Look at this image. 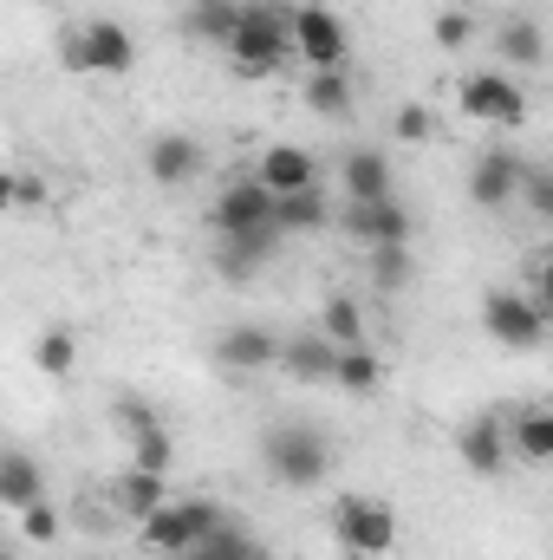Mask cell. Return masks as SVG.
Returning <instances> with one entry per match:
<instances>
[{
  "mask_svg": "<svg viewBox=\"0 0 553 560\" xmlns=\"http://www.w3.org/2000/svg\"><path fill=\"white\" fill-rule=\"evenodd\" d=\"M274 202H280V196L255 176V170H248V176H228V183H222V196L209 202V229H215V235L268 229V222H274Z\"/></svg>",
  "mask_w": 553,
  "mask_h": 560,
  "instance_id": "7",
  "label": "cell"
},
{
  "mask_svg": "<svg viewBox=\"0 0 553 560\" xmlns=\"http://www.w3.org/2000/svg\"><path fill=\"white\" fill-rule=\"evenodd\" d=\"M339 176H345V202H385L391 196V156L385 150H345V163H339Z\"/></svg>",
  "mask_w": 553,
  "mask_h": 560,
  "instance_id": "19",
  "label": "cell"
},
{
  "mask_svg": "<svg viewBox=\"0 0 553 560\" xmlns=\"http://www.w3.org/2000/svg\"><path fill=\"white\" fill-rule=\"evenodd\" d=\"M319 332H326L332 346H365V313H358V300L332 293V300H326V313H319Z\"/></svg>",
  "mask_w": 553,
  "mask_h": 560,
  "instance_id": "30",
  "label": "cell"
},
{
  "mask_svg": "<svg viewBox=\"0 0 553 560\" xmlns=\"http://www.w3.org/2000/svg\"><path fill=\"white\" fill-rule=\"evenodd\" d=\"M456 456L475 469V476H502L515 463V443H508V418H469L456 430Z\"/></svg>",
  "mask_w": 553,
  "mask_h": 560,
  "instance_id": "11",
  "label": "cell"
},
{
  "mask_svg": "<svg viewBox=\"0 0 553 560\" xmlns=\"http://www.w3.org/2000/svg\"><path fill=\"white\" fill-rule=\"evenodd\" d=\"M143 170L163 189H183L189 176H202V143L183 138V131H163V138H150V150H143Z\"/></svg>",
  "mask_w": 553,
  "mask_h": 560,
  "instance_id": "15",
  "label": "cell"
},
{
  "mask_svg": "<svg viewBox=\"0 0 553 560\" xmlns=\"http://www.w3.org/2000/svg\"><path fill=\"white\" fill-rule=\"evenodd\" d=\"M508 443H515L521 463H553V411L548 405L515 411V418H508Z\"/></svg>",
  "mask_w": 553,
  "mask_h": 560,
  "instance_id": "25",
  "label": "cell"
},
{
  "mask_svg": "<svg viewBox=\"0 0 553 560\" xmlns=\"http://www.w3.org/2000/svg\"><path fill=\"white\" fill-rule=\"evenodd\" d=\"M365 280H372L378 293H404V287L416 280L411 242H391V248H365Z\"/></svg>",
  "mask_w": 553,
  "mask_h": 560,
  "instance_id": "26",
  "label": "cell"
},
{
  "mask_svg": "<svg viewBox=\"0 0 553 560\" xmlns=\"http://www.w3.org/2000/svg\"><path fill=\"white\" fill-rule=\"evenodd\" d=\"M222 522H228V509H222V502L189 495V502H163L150 522H138V535H143V548H150V555L176 560V555H196Z\"/></svg>",
  "mask_w": 553,
  "mask_h": 560,
  "instance_id": "2",
  "label": "cell"
},
{
  "mask_svg": "<svg viewBox=\"0 0 553 560\" xmlns=\"http://www.w3.org/2000/svg\"><path fill=\"white\" fill-rule=\"evenodd\" d=\"M33 365H39L46 378H66V372L79 365V332H72V326H46L39 346H33Z\"/></svg>",
  "mask_w": 553,
  "mask_h": 560,
  "instance_id": "28",
  "label": "cell"
},
{
  "mask_svg": "<svg viewBox=\"0 0 553 560\" xmlns=\"http://www.w3.org/2000/svg\"><path fill=\"white\" fill-rule=\"evenodd\" d=\"M339 229H345L358 248H391V242H411L416 222L398 196H385V202H345V209H339Z\"/></svg>",
  "mask_w": 553,
  "mask_h": 560,
  "instance_id": "10",
  "label": "cell"
},
{
  "mask_svg": "<svg viewBox=\"0 0 553 560\" xmlns=\"http://www.w3.org/2000/svg\"><path fill=\"white\" fill-rule=\"evenodd\" d=\"M528 293H534V300L553 313V255H541V261L528 268Z\"/></svg>",
  "mask_w": 553,
  "mask_h": 560,
  "instance_id": "36",
  "label": "cell"
},
{
  "mask_svg": "<svg viewBox=\"0 0 553 560\" xmlns=\"http://www.w3.org/2000/svg\"><path fill=\"white\" fill-rule=\"evenodd\" d=\"M495 52H502V66H521V72H534V66L548 59V33H541V20H534V13H515V20H502V33H495Z\"/></svg>",
  "mask_w": 553,
  "mask_h": 560,
  "instance_id": "23",
  "label": "cell"
},
{
  "mask_svg": "<svg viewBox=\"0 0 553 560\" xmlns=\"http://www.w3.org/2000/svg\"><path fill=\"white\" fill-rule=\"evenodd\" d=\"M521 202H528L541 222H553V170H534V163H528V176H521Z\"/></svg>",
  "mask_w": 553,
  "mask_h": 560,
  "instance_id": "33",
  "label": "cell"
},
{
  "mask_svg": "<svg viewBox=\"0 0 553 560\" xmlns=\"http://www.w3.org/2000/svg\"><path fill=\"white\" fill-rule=\"evenodd\" d=\"M482 332L495 346H508V352H541L553 339V313L534 293H521V287H495L482 300Z\"/></svg>",
  "mask_w": 553,
  "mask_h": 560,
  "instance_id": "4",
  "label": "cell"
},
{
  "mask_svg": "<svg viewBox=\"0 0 553 560\" xmlns=\"http://www.w3.org/2000/svg\"><path fill=\"white\" fill-rule=\"evenodd\" d=\"M293 46H299V59H306L313 72H339L345 52H352L345 20H339L332 7H299V20H293Z\"/></svg>",
  "mask_w": 553,
  "mask_h": 560,
  "instance_id": "9",
  "label": "cell"
},
{
  "mask_svg": "<svg viewBox=\"0 0 553 560\" xmlns=\"http://www.w3.org/2000/svg\"><path fill=\"white\" fill-rule=\"evenodd\" d=\"M345 560H372V555H345Z\"/></svg>",
  "mask_w": 553,
  "mask_h": 560,
  "instance_id": "40",
  "label": "cell"
},
{
  "mask_svg": "<svg viewBox=\"0 0 553 560\" xmlns=\"http://www.w3.org/2000/svg\"><path fill=\"white\" fill-rule=\"evenodd\" d=\"M456 105H462L475 125H521V118H528V98H521V85H515L508 72H469V79L456 85Z\"/></svg>",
  "mask_w": 553,
  "mask_h": 560,
  "instance_id": "8",
  "label": "cell"
},
{
  "mask_svg": "<svg viewBox=\"0 0 553 560\" xmlns=\"http://www.w3.org/2000/svg\"><path fill=\"white\" fill-rule=\"evenodd\" d=\"M176 560H209V555H202V548H196V555H176Z\"/></svg>",
  "mask_w": 553,
  "mask_h": 560,
  "instance_id": "39",
  "label": "cell"
},
{
  "mask_svg": "<svg viewBox=\"0 0 553 560\" xmlns=\"http://www.w3.org/2000/svg\"><path fill=\"white\" fill-rule=\"evenodd\" d=\"M66 66L92 72V79H125L138 66V39L125 33V20H85L79 33H66Z\"/></svg>",
  "mask_w": 553,
  "mask_h": 560,
  "instance_id": "5",
  "label": "cell"
},
{
  "mask_svg": "<svg viewBox=\"0 0 553 560\" xmlns=\"http://www.w3.org/2000/svg\"><path fill=\"white\" fill-rule=\"evenodd\" d=\"M293 20H299V7H286V0H248V13H242V26H235V39H228L235 72H248V79H274L286 59H299V46H293Z\"/></svg>",
  "mask_w": 553,
  "mask_h": 560,
  "instance_id": "1",
  "label": "cell"
},
{
  "mask_svg": "<svg viewBox=\"0 0 553 560\" xmlns=\"http://www.w3.org/2000/svg\"><path fill=\"white\" fill-rule=\"evenodd\" d=\"M118 418L131 423V463H138V469H163V476H169V463H176V443H169V430L150 418L138 398H125V405H118Z\"/></svg>",
  "mask_w": 553,
  "mask_h": 560,
  "instance_id": "18",
  "label": "cell"
},
{
  "mask_svg": "<svg viewBox=\"0 0 553 560\" xmlns=\"http://www.w3.org/2000/svg\"><path fill=\"white\" fill-rule=\"evenodd\" d=\"M39 196H46V189H39L33 176H13V183H7V202H13V209H33Z\"/></svg>",
  "mask_w": 553,
  "mask_h": 560,
  "instance_id": "37",
  "label": "cell"
},
{
  "mask_svg": "<svg viewBox=\"0 0 553 560\" xmlns=\"http://www.w3.org/2000/svg\"><path fill=\"white\" fill-rule=\"evenodd\" d=\"M280 352H286V339H280L274 326H248V319L215 339V359L228 372H268V365H280Z\"/></svg>",
  "mask_w": 553,
  "mask_h": 560,
  "instance_id": "12",
  "label": "cell"
},
{
  "mask_svg": "<svg viewBox=\"0 0 553 560\" xmlns=\"http://www.w3.org/2000/svg\"><path fill=\"white\" fill-rule=\"evenodd\" d=\"M255 176H261V183H268L274 196H299V189H319V163H313V150H299V143H274V150H261Z\"/></svg>",
  "mask_w": 553,
  "mask_h": 560,
  "instance_id": "16",
  "label": "cell"
},
{
  "mask_svg": "<svg viewBox=\"0 0 553 560\" xmlns=\"http://www.w3.org/2000/svg\"><path fill=\"white\" fill-rule=\"evenodd\" d=\"M430 33H436V46H443V52H462V46L475 39V13H469V7H443Z\"/></svg>",
  "mask_w": 553,
  "mask_h": 560,
  "instance_id": "31",
  "label": "cell"
},
{
  "mask_svg": "<svg viewBox=\"0 0 553 560\" xmlns=\"http://www.w3.org/2000/svg\"><path fill=\"white\" fill-rule=\"evenodd\" d=\"M261 463L274 469V482H286V489H319L326 469H332V450H326V436L313 423H274L261 436Z\"/></svg>",
  "mask_w": 553,
  "mask_h": 560,
  "instance_id": "3",
  "label": "cell"
},
{
  "mask_svg": "<svg viewBox=\"0 0 553 560\" xmlns=\"http://www.w3.org/2000/svg\"><path fill=\"white\" fill-rule=\"evenodd\" d=\"M242 13H248V0H189L183 7V33L209 39V46H228L235 26H242Z\"/></svg>",
  "mask_w": 553,
  "mask_h": 560,
  "instance_id": "21",
  "label": "cell"
},
{
  "mask_svg": "<svg viewBox=\"0 0 553 560\" xmlns=\"http://www.w3.org/2000/svg\"><path fill=\"white\" fill-rule=\"evenodd\" d=\"M339 352H345V346H332V339L313 326V332H293V339H286L280 365H286L293 378H306V385H332V372H339Z\"/></svg>",
  "mask_w": 553,
  "mask_h": 560,
  "instance_id": "17",
  "label": "cell"
},
{
  "mask_svg": "<svg viewBox=\"0 0 553 560\" xmlns=\"http://www.w3.org/2000/svg\"><path fill=\"white\" fill-rule=\"evenodd\" d=\"M235 560H274V555H268V548H261V541H255V548H248V555H235Z\"/></svg>",
  "mask_w": 553,
  "mask_h": 560,
  "instance_id": "38",
  "label": "cell"
},
{
  "mask_svg": "<svg viewBox=\"0 0 553 560\" xmlns=\"http://www.w3.org/2000/svg\"><path fill=\"white\" fill-rule=\"evenodd\" d=\"M280 255V229L268 222V229H242V235H215V268L235 280L261 275L268 261Z\"/></svg>",
  "mask_w": 553,
  "mask_h": 560,
  "instance_id": "14",
  "label": "cell"
},
{
  "mask_svg": "<svg viewBox=\"0 0 553 560\" xmlns=\"http://www.w3.org/2000/svg\"><path fill=\"white\" fill-rule=\"evenodd\" d=\"M521 176H528V163H521L515 150H489V156L469 170V202H475V209H508V202L521 196Z\"/></svg>",
  "mask_w": 553,
  "mask_h": 560,
  "instance_id": "13",
  "label": "cell"
},
{
  "mask_svg": "<svg viewBox=\"0 0 553 560\" xmlns=\"http://www.w3.org/2000/svg\"><path fill=\"white\" fill-rule=\"evenodd\" d=\"M430 125H436V118H430L423 105H398V118H391V131H398L404 143H423L430 138Z\"/></svg>",
  "mask_w": 553,
  "mask_h": 560,
  "instance_id": "35",
  "label": "cell"
},
{
  "mask_svg": "<svg viewBox=\"0 0 553 560\" xmlns=\"http://www.w3.org/2000/svg\"><path fill=\"white\" fill-rule=\"evenodd\" d=\"M20 535H26V541H59V509H52V495H39L33 509H20Z\"/></svg>",
  "mask_w": 553,
  "mask_h": 560,
  "instance_id": "32",
  "label": "cell"
},
{
  "mask_svg": "<svg viewBox=\"0 0 553 560\" xmlns=\"http://www.w3.org/2000/svg\"><path fill=\"white\" fill-rule=\"evenodd\" d=\"M248 548H255V541H248V528H235V522H222V528L202 541V555L209 560H235V555H248Z\"/></svg>",
  "mask_w": 553,
  "mask_h": 560,
  "instance_id": "34",
  "label": "cell"
},
{
  "mask_svg": "<svg viewBox=\"0 0 553 560\" xmlns=\"http://www.w3.org/2000/svg\"><path fill=\"white\" fill-rule=\"evenodd\" d=\"M39 495H46L39 463H33L26 450H7V456H0V509H13V515H20V509H33Z\"/></svg>",
  "mask_w": 553,
  "mask_h": 560,
  "instance_id": "24",
  "label": "cell"
},
{
  "mask_svg": "<svg viewBox=\"0 0 553 560\" xmlns=\"http://www.w3.org/2000/svg\"><path fill=\"white\" fill-rule=\"evenodd\" d=\"M306 112L345 118V112H352V79H345V72H313V79H306Z\"/></svg>",
  "mask_w": 553,
  "mask_h": 560,
  "instance_id": "29",
  "label": "cell"
},
{
  "mask_svg": "<svg viewBox=\"0 0 553 560\" xmlns=\"http://www.w3.org/2000/svg\"><path fill=\"white\" fill-rule=\"evenodd\" d=\"M111 502H118L131 522H150V515L169 502V476H163V469H138V463H131V469L111 482Z\"/></svg>",
  "mask_w": 553,
  "mask_h": 560,
  "instance_id": "20",
  "label": "cell"
},
{
  "mask_svg": "<svg viewBox=\"0 0 553 560\" xmlns=\"http://www.w3.org/2000/svg\"><path fill=\"white\" fill-rule=\"evenodd\" d=\"M332 541H339L345 555L385 560L398 548V515H391V502H378V495H339V502H332Z\"/></svg>",
  "mask_w": 553,
  "mask_h": 560,
  "instance_id": "6",
  "label": "cell"
},
{
  "mask_svg": "<svg viewBox=\"0 0 553 560\" xmlns=\"http://www.w3.org/2000/svg\"><path fill=\"white\" fill-rule=\"evenodd\" d=\"M274 229L280 235H319V229H339L326 189H299V196H280L274 202Z\"/></svg>",
  "mask_w": 553,
  "mask_h": 560,
  "instance_id": "22",
  "label": "cell"
},
{
  "mask_svg": "<svg viewBox=\"0 0 553 560\" xmlns=\"http://www.w3.org/2000/svg\"><path fill=\"white\" fill-rule=\"evenodd\" d=\"M332 385H339V392H352V398H372V392L385 385V359H378L372 346H345V352H339Z\"/></svg>",
  "mask_w": 553,
  "mask_h": 560,
  "instance_id": "27",
  "label": "cell"
}]
</instances>
